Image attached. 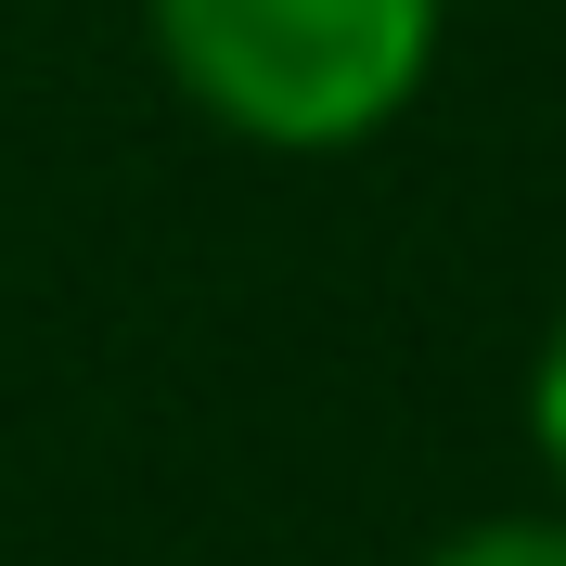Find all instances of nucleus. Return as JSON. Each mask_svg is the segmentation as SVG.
Returning a JSON list of instances; mask_svg holds the SVG:
<instances>
[{
	"instance_id": "f257e3e1",
	"label": "nucleus",
	"mask_w": 566,
	"mask_h": 566,
	"mask_svg": "<svg viewBox=\"0 0 566 566\" xmlns=\"http://www.w3.org/2000/svg\"><path fill=\"white\" fill-rule=\"evenodd\" d=\"M155 65L258 155H348L438 65L451 0H142Z\"/></svg>"
},
{
	"instance_id": "f03ea898",
	"label": "nucleus",
	"mask_w": 566,
	"mask_h": 566,
	"mask_svg": "<svg viewBox=\"0 0 566 566\" xmlns=\"http://www.w3.org/2000/svg\"><path fill=\"white\" fill-rule=\"evenodd\" d=\"M424 566H566V515H476V528L438 541Z\"/></svg>"
},
{
	"instance_id": "7ed1b4c3",
	"label": "nucleus",
	"mask_w": 566,
	"mask_h": 566,
	"mask_svg": "<svg viewBox=\"0 0 566 566\" xmlns=\"http://www.w3.org/2000/svg\"><path fill=\"white\" fill-rule=\"evenodd\" d=\"M528 424H541V463L566 476V310H554V335H541V374H528Z\"/></svg>"
}]
</instances>
